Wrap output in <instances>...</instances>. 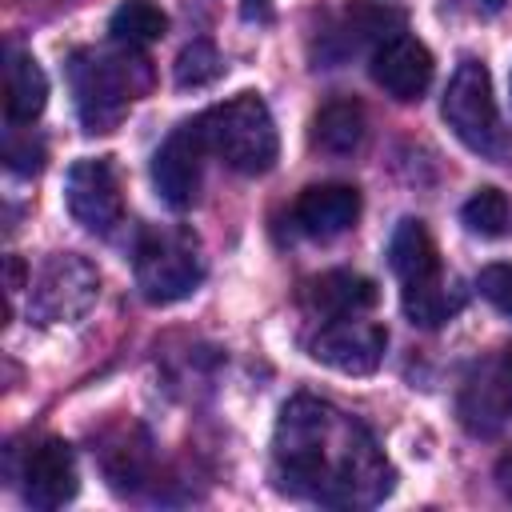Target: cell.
Instances as JSON below:
<instances>
[{"label":"cell","instance_id":"obj_20","mask_svg":"<svg viewBox=\"0 0 512 512\" xmlns=\"http://www.w3.org/2000/svg\"><path fill=\"white\" fill-rule=\"evenodd\" d=\"M216 76H220V52L208 40H196L176 56V84L180 88H200V84H212Z\"/></svg>","mask_w":512,"mask_h":512},{"label":"cell","instance_id":"obj_17","mask_svg":"<svg viewBox=\"0 0 512 512\" xmlns=\"http://www.w3.org/2000/svg\"><path fill=\"white\" fill-rule=\"evenodd\" d=\"M368 132V116L356 100H328L316 116H312V148L320 156H352L364 144Z\"/></svg>","mask_w":512,"mask_h":512},{"label":"cell","instance_id":"obj_23","mask_svg":"<svg viewBox=\"0 0 512 512\" xmlns=\"http://www.w3.org/2000/svg\"><path fill=\"white\" fill-rule=\"evenodd\" d=\"M496 484H500V492L512 500V452H504V456L496 460Z\"/></svg>","mask_w":512,"mask_h":512},{"label":"cell","instance_id":"obj_8","mask_svg":"<svg viewBox=\"0 0 512 512\" xmlns=\"http://www.w3.org/2000/svg\"><path fill=\"white\" fill-rule=\"evenodd\" d=\"M28 288H32L28 292V312L40 324H68V320H80L96 304L100 272L76 252H56L40 264V272Z\"/></svg>","mask_w":512,"mask_h":512},{"label":"cell","instance_id":"obj_14","mask_svg":"<svg viewBox=\"0 0 512 512\" xmlns=\"http://www.w3.org/2000/svg\"><path fill=\"white\" fill-rule=\"evenodd\" d=\"M360 216V192L352 184H312L292 204V224L308 240H336Z\"/></svg>","mask_w":512,"mask_h":512},{"label":"cell","instance_id":"obj_9","mask_svg":"<svg viewBox=\"0 0 512 512\" xmlns=\"http://www.w3.org/2000/svg\"><path fill=\"white\" fill-rule=\"evenodd\" d=\"M64 204L80 228L96 236H112L116 224L124 220V192L116 164L108 156L76 160L64 176Z\"/></svg>","mask_w":512,"mask_h":512},{"label":"cell","instance_id":"obj_6","mask_svg":"<svg viewBox=\"0 0 512 512\" xmlns=\"http://www.w3.org/2000/svg\"><path fill=\"white\" fill-rule=\"evenodd\" d=\"M136 288L148 304H176L192 296L204 280V256L192 232L184 228H148L132 252Z\"/></svg>","mask_w":512,"mask_h":512},{"label":"cell","instance_id":"obj_1","mask_svg":"<svg viewBox=\"0 0 512 512\" xmlns=\"http://www.w3.org/2000/svg\"><path fill=\"white\" fill-rule=\"evenodd\" d=\"M272 480L312 504L368 508L392 492V464L372 432L316 396H292L272 432Z\"/></svg>","mask_w":512,"mask_h":512},{"label":"cell","instance_id":"obj_22","mask_svg":"<svg viewBox=\"0 0 512 512\" xmlns=\"http://www.w3.org/2000/svg\"><path fill=\"white\" fill-rule=\"evenodd\" d=\"M476 288H480V296L492 308H500L504 316H512V264H488V268H480Z\"/></svg>","mask_w":512,"mask_h":512},{"label":"cell","instance_id":"obj_18","mask_svg":"<svg viewBox=\"0 0 512 512\" xmlns=\"http://www.w3.org/2000/svg\"><path fill=\"white\" fill-rule=\"evenodd\" d=\"M108 32H112V40H116L120 48L140 52V48L156 44V40L168 32V16H164V8L152 4V0H124V4L108 16Z\"/></svg>","mask_w":512,"mask_h":512},{"label":"cell","instance_id":"obj_5","mask_svg":"<svg viewBox=\"0 0 512 512\" xmlns=\"http://www.w3.org/2000/svg\"><path fill=\"white\" fill-rule=\"evenodd\" d=\"M440 112H444V124L452 128V136L468 152H476L492 164H512V132L504 128V120L496 112L492 76L480 60H464L452 72Z\"/></svg>","mask_w":512,"mask_h":512},{"label":"cell","instance_id":"obj_12","mask_svg":"<svg viewBox=\"0 0 512 512\" xmlns=\"http://www.w3.org/2000/svg\"><path fill=\"white\" fill-rule=\"evenodd\" d=\"M80 488V472H76V456L64 440L48 436L40 444H32L24 452V464H20V492H24V504L32 508H60L76 496Z\"/></svg>","mask_w":512,"mask_h":512},{"label":"cell","instance_id":"obj_19","mask_svg":"<svg viewBox=\"0 0 512 512\" xmlns=\"http://www.w3.org/2000/svg\"><path fill=\"white\" fill-rule=\"evenodd\" d=\"M460 220H464V228H468L472 236H480V240H500V236L512 232V204H508V196H504L500 188H476V192L464 200Z\"/></svg>","mask_w":512,"mask_h":512},{"label":"cell","instance_id":"obj_15","mask_svg":"<svg viewBox=\"0 0 512 512\" xmlns=\"http://www.w3.org/2000/svg\"><path fill=\"white\" fill-rule=\"evenodd\" d=\"M300 300L320 320L360 316V312H368L376 304V284L368 276H360V272H324V276L304 284Z\"/></svg>","mask_w":512,"mask_h":512},{"label":"cell","instance_id":"obj_7","mask_svg":"<svg viewBox=\"0 0 512 512\" xmlns=\"http://www.w3.org/2000/svg\"><path fill=\"white\" fill-rule=\"evenodd\" d=\"M456 416L472 436H496L512 420V344H496L468 364Z\"/></svg>","mask_w":512,"mask_h":512},{"label":"cell","instance_id":"obj_13","mask_svg":"<svg viewBox=\"0 0 512 512\" xmlns=\"http://www.w3.org/2000/svg\"><path fill=\"white\" fill-rule=\"evenodd\" d=\"M372 80L400 104H412L428 92L432 84V52L408 36L404 28L392 32L388 40H380L372 48Z\"/></svg>","mask_w":512,"mask_h":512},{"label":"cell","instance_id":"obj_3","mask_svg":"<svg viewBox=\"0 0 512 512\" xmlns=\"http://www.w3.org/2000/svg\"><path fill=\"white\" fill-rule=\"evenodd\" d=\"M388 264L400 280V300H404V316L420 328H440L444 320H452L464 304V292L444 276L440 268V252L432 232L420 220H400L392 240H388Z\"/></svg>","mask_w":512,"mask_h":512},{"label":"cell","instance_id":"obj_10","mask_svg":"<svg viewBox=\"0 0 512 512\" xmlns=\"http://www.w3.org/2000/svg\"><path fill=\"white\" fill-rule=\"evenodd\" d=\"M388 348V332L376 320L360 316H336V320H320L316 336L308 340L312 360L344 372V376H368L380 368Z\"/></svg>","mask_w":512,"mask_h":512},{"label":"cell","instance_id":"obj_2","mask_svg":"<svg viewBox=\"0 0 512 512\" xmlns=\"http://www.w3.org/2000/svg\"><path fill=\"white\" fill-rule=\"evenodd\" d=\"M68 84L84 132H112L148 88V68L132 48H80L68 60Z\"/></svg>","mask_w":512,"mask_h":512},{"label":"cell","instance_id":"obj_16","mask_svg":"<svg viewBox=\"0 0 512 512\" xmlns=\"http://www.w3.org/2000/svg\"><path fill=\"white\" fill-rule=\"evenodd\" d=\"M48 104V76L36 64L32 52L24 48H8V64H4V112L8 124H32Z\"/></svg>","mask_w":512,"mask_h":512},{"label":"cell","instance_id":"obj_21","mask_svg":"<svg viewBox=\"0 0 512 512\" xmlns=\"http://www.w3.org/2000/svg\"><path fill=\"white\" fill-rule=\"evenodd\" d=\"M4 160H8L12 172L32 176V172L44 168V144H40L32 132H20V124H12L8 140H4Z\"/></svg>","mask_w":512,"mask_h":512},{"label":"cell","instance_id":"obj_4","mask_svg":"<svg viewBox=\"0 0 512 512\" xmlns=\"http://www.w3.org/2000/svg\"><path fill=\"white\" fill-rule=\"evenodd\" d=\"M196 132L212 156L240 176H264L280 156V136L268 104L256 92H240L196 116Z\"/></svg>","mask_w":512,"mask_h":512},{"label":"cell","instance_id":"obj_11","mask_svg":"<svg viewBox=\"0 0 512 512\" xmlns=\"http://www.w3.org/2000/svg\"><path fill=\"white\" fill-rule=\"evenodd\" d=\"M204 140L196 132V120L172 128L164 144L152 152V188L168 208H192L200 196V172H204Z\"/></svg>","mask_w":512,"mask_h":512}]
</instances>
